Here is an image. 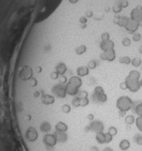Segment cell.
Masks as SVG:
<instances>
[{
    "instance_id": "277c9868",
    "label": "cell",
    "mask_w": 142,
    "mask_h": 151,
    "mask_svg": "<svg viewBox=\"0 0 142 151\" xmlns=\"http://www.w3.org/2000/svg\"><path fill=\"white\" fill-rule=\"evenodd\" d=\"M52 93L58 98H65L67 96V90H66V84H57L52 87Z\"/></svg>"
},
{
    "instance_id": "8fae6325",
    "label": "cell",
    "mask_w": 142,
    "mask_h": 151,
    "mask_svg": "<svg viewBox=\"0 0 142 151\" xmlns=\"http://www.w3.org/2000/svg\"><path fill=\"white\" fill-rule=\"evenodd\" d=\"M25 138L28 141H30V142H33V141L37 140V139H38L37 130L33 127H29L26 130Z\"/></svg>"
},
{
    "instance_id": "9a60e30c",
    "label": "cell",
    "mask_w": 142,
    "mask_h": 151,
    "mask_svg": "<svg viewBox=\"0 0 142 151\" xmlns=\"http://www.w3.org/2000/svg\"><path fill=\"white\" fill-rule=\"evenodd\" d=\"M68 82L70 83V84H72L73 86L77 87L78 88L81 87H82V84H83L81 78L78 77V76H73V77H71V78L69 79Z\"/></svg>"
},
{
    "instance_id": "f546056e",
    "label": "cell",
    "mask_w": 142,
    "mask_h": 151,
    "mask_svg": "<svg viewBox=\"0 0 142 151\" xmlns=\"http://www.w3.org/2000/svg\"><path fill=\"white\" fill-rule=\"evenodd\" d=\"M135 123H136L137 129L142 132V116H138V118L135 121Z\"/></svg>"
},
{
    "instance_id": "e0dca14e",
    "label": "cell",
    "mask_w": 142,
    "mask_h": 151,
    "mask_svg": "<svg viewBox=\"0 0 142 151\" xmlns=\"http://www.w3.org/2000/svg\"><path fill=\"white\" fill-rule=\"evenodd\" d=\"M55 130L57 132H67L69 130V126L63 121H59L55 126Z\"/></svg>"
},
{
    "instance_id": "ffe728a7",
    "label": "cell",
    "mask_w": 142,
    "mask_h": 151,
    "mask_svg": "<svg viewBox=\"0 0 142 151\" xmlns=\"http://www.w3.org/2000/svg\"><path fill=\"white\" fill-rule=\"evenodd\" d=\"M55 135L57 137V140L61 143H65L68 140V135L66 132H56Z\"/></svg>"
},
{
    "instance_id": "f35d334b",
    "label": "cell",
    "mask_w": 142,
    "mask_h": 151,
    "mask_svg": "<svg viewBox=\"0 0 142 151\" xmlns=\"http://www.w3.org/2000/svg\"><path fill=\"white\" fill-rule=\"evenodd\" d=\"M121 43L124 47H129L131 44V41H130V39H129V38H124V39L122 40Z\"/></svg>"
},
{
    "instance_id": "cb8c5ba5",
    "label": "cell",
    "mask_w": 142,
    "mask_h": 151,
    "mask_svg": "<svg viewBox=\"0 0 142 151\" xmlns=\"http://www.w3.org/2000/svg\"><path fill=\"white\" fill-rule=\"evenodd\" d=\"M51 124L49 123L48 121H44L43 123L41 125V130L42 132H45V133H47V132H49L51 130Z\"/></svg>"
},
{
    "instance_id": "7c38bea8",
    "label": "cell",
    "mask_w": 142,
    "mask_h": 151,
    "mask_svg": "<svg viewBox=\"0 0 142 151\" xmlns=\"http://www.w3.org/2000/svg\"><path fill=\"white\" fill-rule=\"evenodd\" d=\"M21 78L23 80L27 81V80H30L33 78V69L28 67V66H24V67L22 69L21 71Z\"/></svg>"
},
{
    "instance_id": "f5cc1de1",
    "label": "cell",
    "mask_w": 142,
    "mask_h": 151,
    "mask_svg": "<svg viewBox=\"0 0 142 151\" xmlns=\"http://www.w3.org/2000/svg\"><path fill=\"white\" fill-rule=\"evenodd\" d=\"M141 69H142V68H141Z\"/></svg>"
},
{
    "instance_id": "7dc6e473",
    "label": "cell",
    "mask_w": 142,
    "mask_h": 151,
    "mask_svg": "<svg viewBox=\"0 0 142 151\" xmlns=\"http://www.w3.org/2000/svg\"><path fill=\"white\" fill-rule=\"evenodd\" d=\"M87 119L90 120V121H92V120L94 119V115H93V114H89V115L87 116Z\"/></svg>"
},
{
    "instance_id": "d6a6232c",
    "label": "cell",
    "mask_w": 142,
    "mask_h": 151,
    "mask_svg": "<svg viewBox=\"0 0 142 151\" xmlns=\"http://www.w3.org/2000/svg\"><path fill=\"white\" fill-rule=\"evenodd\" d=\"M108 132H109V133H110L112 137H114V136H116L117 133H118V130H117L115 127L111 126V127L108 129Z\"/></svg>"
},
{
    "instance_id": "ba28073f",
    "label": "cell",
    "mask_w": 142,
    "mask_h": 151,
    "mask_svg": "<svg viewBox=\"0 0 142 151\" xmlns=\"http://www.w3.org/2000/svg\"><path fill=\"white\" fill-rule=\"evenodd\" d=\"M57 142H58V140H57L55 134H45L43 137V143L47 147L52 148L57 144Z\"/></svg>"
},
{
    "instance_id": "7402d4cb",
    "label": "cell",
    "mask_w": 142,
    "mask_h": 151,
    "mask_svg": "<svg viewBox=\"0 0 142 151\" xmlns=\"http://www.w3.org/2000/svg\"><path fill=\"white\" fill-rule=\"evenodd\" d=\"M96 139L99 144H105V133H103V132H98V133H96Z\"/></svg>"
},
{
    "instance_id": "8d00e7d4",
    "label": "cell",
    "mask_w": 142,
    "mask_h": 151,
    "mask_svg": "<svg viewBox=\"0 0 142 151\" xmlns=\"http://www.w3.org/2000/svg\"><path fill=\"white\" fill-rule=\"evenodd\" d=\"M140 39H141V35L139 33H134L132 34V40L134 42H139V41H140Z\"/></svg>"
},
{
    "instance_id": "c3c4849f",
    "label": "cell",
    "mask_w": 142,
    "mask_h": 151,
    "mask_svg": "<svg viewBox=\"0 0 142 151\" xmlns=\"http://www.w3.org/2000/svg\"><path fill=\"white\" fill-rule=\"evenodd\" d=\"M103 151H113L111 148H105V149H103Z\"/></svg>"
},
{
    "instance_id": "5b68a950",
    "label": "cell",
    "mask_w": 142,
    "mask_h": 151,
    "mask_svg": "<svg viewBox=\"0 0 142 151\" xmlns=\"http://www.w3.org/2000/svg\"><path fill=\"white\" fill-rule=\"evenodd\" d=\"M125 82L127 84V87L128 89L131 92V93H136L140 89V84H139V80H136L133 78H130V77H126L125 78Z\"/></svg>"
},
{
    "instance_id": "83f0119b",
    "label": "cell",
    "mask_w": 142,
    "mask_h": 151,
    "mask_svg": "<svg viewBox=\"0 0 142 151\" xmlns=\"http://www.w3.org/2000/svg\"><path fill=\"white\" fill-rule=\"evenodd\" d=\"M71 103H72V105H73V106L75 108H78V107H80L81 106L80 105V98L78 96H76L75 97H73Z\"/></svg>"
},
{
    "instance_id": "d590c367",
    "label": "cell",
    "mask_w": 142,
    "mask_h": 151,
    "mask_svg": "<svg viewBox=\"0 0 142 151\" xmlns=\"http://www.w3.org/2000/svg\"><path fill=\"white\" fill-rule=\"evenodd\" d=\"M61 111L64 112V113H69L70 111H71V107L69 105H63L61 106Z\"/></svg>"
},
{
    "instance_id": "44dd1931",
    "label": "cell",
    "mask_w": 142,
    "mask_h": 151,
    "mask_svg": "<svg viewBox=\"0 0 142 151\" xmlns=\"http://www.w3.org/2000/svg\"><path fill=\"white\" fill-rule=\"evenodd\" d=\"M119 148L122 151H126L128 150L130 148V141L128 139H122L121 140V142L119 144Z\"/></svg>"
},
{
    "instance_id": "4316f807",
    "label": "cell",
    "mask_w": 142,
    "mask_h": 151,
    "mask_svg": "<svg viewBox=\"0 0 142 151\" xmlns=\"http://www.w3.org/2000/svg\"><path fill=\"white\" fill-rule=\"evenodd\" d=\"M136 119L134 118L133 115H128L125 117V123L128 125H132L135 122Z\"/></svg>"
},
{
    "instance_id": "4dcf8cb0",
    "label": "cell",
    "mask_w": 142,
    "mask_h": 151,
    "mask_svg": "<svg viewBox=\"0 0 142 151\" xmlns=\"http://www.w3.org/2000/svg\"><path fill=\"white\" fill-rule=\"evenodd\" d=\"M88 105H89V99H88V97L80 98V105H81V107H86Z\"/></svg>"
},
{
    "instance_id": "74e56055",
    "label": "cell",
    "mask_w": 142,
    "mask_h": 151,
    "mask_svg": "<svg viewBox=\"0 0 142 151\" xmlns=\"http://www.w3.org/2000/svg\"><path fill=\"white\" fill-rule=\"evenodd\" d=\"M96 60H91V61H89V63H88V66H87V67H88V69H96Z\"/></svg>"
},
{
    "instance_id": "7a4b0ae2",
    "label": "cell",
    "mask_w": 142,
    "mask_h": 151,
    "mask_svg": "<svg viewBox=\"0 0 142 151\" xmlns=\"http://www.w3.org/2000/svg\"><path fill=\"white\" fill-rule=\"evenodd\" d=\"M132 100L127 96H122L119 97L116 101V107L118 108L119 111L121 112H128L132 108Z\"/></svg>"
},
{
    "instance_id": "681fc988",
    "label": "cell",
    "mask_w": 142,
    "mask_h": 151,
    "mask_svg": "<svg viewBox=\"0 0 142 151\" xmlns=\"http://www.w3.org/2000/svg\"><path fill=\"white\" fill-rule=\"evenodd\" d=\"M78 1V0H69V2L72 3V4H76Z\"/></svg>"
},
{
    "instance_id": "52a82bcc",
    "label": "cell",
    "mask_w": 142,
    "mask_h": 151,
    "mask_svg": "<svg viewBox=\"0 0 142 151\" xmlns=\"http://www.w3.org/2000/svg\"><path fill=\"white\" fill-rule=\"evenodd\" d=\"M116 58V53L114 49H111L108 51H103L101 55H100V59L103 61H109L112 62L115 60Z\"/></svg>"
},
{
    "instance_id": "60d3db41",
    "label": "cell",
    "mask_w": 142,
    "mask_h": 151,
    "mask_svg": "<svg viewBox=\"0 0 142 151\" xmlns=\"http://www.w3.org/2000/svg\"><path fill=\"white\" fill-rule=\"evenodd\" d=\"M102 41H106V40H110V34L108 33H103L101 36Z\"/></svg>"
},
{
    "instance_id": "7bdbcfd3",
    "label": "cell",
    "mask_w": 142,
    "mask_h": 151,
    "mask_svg": "<svg viewBox=\"0 0 142 151\" xmlns=\"http://www.w3.org/2000/svg\"><path fill=\"white\" fill-rule=\"evenodd\" d=\"M59 77H60V75H59L58 73H57V72H52V73L51 74V79H53V80L58 79Z\"/></svg>"
},
{
    "instance_id": "ab89813d",
    "label": "cell",
    "mask_w": 142,
    "mask_h": 151,
    "mask_svg": "<svg viewBox=\"0 0 142 151\" xmlns=\"http://www.w3.org/2000/svg\"><path fill=\"white\" fill-rule=\"evenodd\" d=\"M112 136L109 133V132H107V133H105V143H110L112 141Z\"/></svg>"
},
{
    "instance_id": "2e32d148",
    "label": "cell",
    "mask_w": 142,
    "mask_h": 151,
    "mask_svg": "<svg viewBox=\"0 0 142 151\" xmlns=\"http://www.w3.org/2000/svg\"><path fill=\"white\" fill-rule=\"evenodd\" d=\"M77 74L78 77L80 78H84L87 77V76L89 74V69L88 67H86V66H80L77 69Z\"/></svg>"
},
{
    "instance_id": "d6986e66",
    "label": "cell",
    "mask_w": 142,
    "mask_h": 151,
    "mask_svg": "<svg viewBox=\"0 0 142 151\" xmlns=\"http://www.w3.org/2000/svg\"><path fill=\"white\" fill-rule=\"evenodd\" d=\"M68 69H67V66H66V64L64 63H60L58 64V66L56 67V72L58 73L60 76H63L65 75V73L67 72Z\"/></svg>"
},
{
    "instance_id": "816d5d0a",
    "label": "cell",
    "mask_w": 142,
    "mask_h": 151,
    "mask_svg": "<svg viewBox=\"0 0 142 151\" xmlns=\"http://www.w3.org/2000/svg\"><path fill=\"white\" fill-rule=\"evenodd\" d=\"M139 84H140V87H142V78H141V79L139 80Z\"/></svg>"
},
{
    "instance_id": "ee69618b",
    "label": "cell",
    "mask_w": 142,
    "mask_h": 151,
    "mask_svg": "<svg viewBox=\"0 0 142 151\" xmlns=\"http://www.w3.org/2000/svg\"><path fill=\"white\" fill-rule=\"evenodd\" d=\"M120 88H121V90H126V89H128L127 84H126L125 81H124V82H121V83L120 84Z\"/></svg>"
},
{
    "instance_id": "6da1fadb",
    "label": "cell",
    "mask_w": 142,
    "mask_h": 151,
    "mask_svg": "<svg viewBox=\"0 0 142 151\" xmlns=\"http://www.w3.org/2000/svg\"><path fill=\"white\" fill-rule=\"evenodd\" d=\"M61 2V0H44L39 14L36 16V22H41L48 17Z\"/></svg>"
},
{
    "instance_id": "b9f144b4",
    "label": "cell",
    "mask_w": 142,
    "mask_h": 151,
    "mask_svg": "<svg viewBox=\"0 0 142 151\" xmlns=\"http://www.w3.org/2000/svg\"><path fill=\"white\" fill-rule=\"evenodd\" d=\"M59 78H60V83H61V84H66V83H68V78H66L64 75H63V76H60Z\"/></svg>"
},
{
    "instance_id": "bcb514c9",
    "label": "cell",
    "mask_w": 142,
    "mask_h": 151,
    "mask_svg": "<svg viewBox=\"0 0 142 151\" xmlns=\"http://www.w3.org/2000/svg\"><path fill=\"white\" fill-rule=\"evenodd\" d=\"M119 112H120V116H121H121H124L125 113H126V112H121V111H120Z\"/></svg>"
},
{
    "instance_id": "f1b7e54d",
    "label": "cell",
    "mask_w": 142,
    "mask_h": 151,
    "mask_svg": "<svg viewBox=\"0 0 142 151\" xmlns=\"http://www.w3.org/2000/svg\"><path fill=\"white\" fill-rule=\"evenodd\" d=\"M86 51H87V47L85 45H81V46L78 47V48L76 49V53H77L78 55H82Z\"/></svg>"
},
{
    "instance_id": "9c48e42d",
    "label": "cell",
    "mask_w": 142,
    "mask_h": 151,
    "mask_svg": "<svg viewBox=\"0 0 142 151\" xmlns=\"http://www.w3.org/2000/svg\"><path fill=\"white\" fill-rule=\"evenodd\" d=\"M139 24L137 23L136 21L134 20H132V19L130 17H129V20H128V23L127 24L125 25V29L131 34H133L134 33H136L139 29Z\"/></svg>"
},
{
    "instance_id": "f907efd6",
    "label": "cell",
    "mask_w": 142,
    "mask_h": 151,
    "mask_svg": "<svg viewBox=\"0 0 142 151\" xmlns=\"http://www.w3.org/2000/svg\"><path fill=\"white\" fill-rule=\"evenodd\" d=\"M139 53L140 54H142V45L139 47Z\"/></svg>"
},
{
    "instance_id": "5bb4252c",
    "label": "cell",
    "mask_w": 142,
    "mask_h": 151,
    "mask_svg": "<svg viewBox=\"0 0 142 151\" xmlns=\"http://www.w3.org/2000/svg\"><path fill=\"white\" fill-rule=\"evenodd\" d=\"M79 88H78L77 87L73 86L72 84L70 83H67L66 84V90H67V94H69V96H76L78 93V90Z\"/></svg>"
},
{
    "instance_id": "603a6c76",
    "label": "cell",
    "mask_w": 142,
    "mask_h": 151,
    "mask_svg": "<svg viewBox=\"0 0 142 151\" xmlns=\"http://www.w3.org/2000/svg\"><path fill=\"white\" fill-rule=\"evenodd\" d=\"M128 77H130V78L136 79V80H139V78H140V72L136 70V69H133V70L130 71Z\"/></svg>"
},
{
    "instance_id": "484cf974",
    "label": "cell",
    "mask_w": 142,
    "mask_h": 151,
    "mask_svg": "<svg viewBox=\"0 0 142 151\" xmlns=\"http://www.w3.org/2000/svg\"><path fill=\"white\" fill-rule=\"evenodd\" d=\"M141 59L138 58V57H136V58H134L133 60H131V65L133 66L134 68H139V66H141Z\"/></svg>"
},
{
    "instance_id": "836d02e7",
    "label": "cell",
    "mask_w": 142,
    "mask_h": 151,
    "mask_svg": "<svg viewBox=\"0 0 142 151\" xmlns=\"http://www.w3.org/2000/svg\"><path fill=\"white\" fill-rule=\"evenodd\" d=\"M134 140H135V142H136L138 145L142 146V135H140V134H137V135H135V137H134Z\"/></svg>"
},
{
    "instance_id": "4fadbf2b",
    "label": "cell",
    "mask_w": 142,
    "mask_h": 151,
    "mask_svg": "<svg viewBox=\"0 0 142 151\" xmlns=\"http://www.w3.org/2000/svg\"><path fill=\"white\" fill-rule=\"evenodd\" d=\"M100 48L103 51L111 50V49H114V42H113L112 40L102 41V42L100 43Z\"/></svg>"
},
{
    "instance_id": "8992f818",
    "label": "cell",
    "mask_w": 142,
    "mask_h": 151,
    "mask_svg": "<svg viewBox=\"0 0 142 151\" xmlns=\"http://www.w3.org/2000/svg\"><path fill=\"white\" fill-rule=\"evenodd\" d=\"M130 18L139 24L142 22V6L141 5H138L135 8L132 9V11L130 12Z\"/></svg>"
},
{
    "instance_id": "f6af8a7d",
    "label": "cell",
    "mask_w": 142,
    "mask_h": 151,
    "mask_svg": "<svg viewBox=\"0 0 142 151\" xmlns=\"http://www.w3.org/2000/svg\"><path fill=\"white\" fill-rule=\"evenodd\" d=\"M87 20V19L86 17H84V16L80 18V22H81V23H86Z\"/></svg>"
},
{
    "instance_id": "d4e9b609",
    "label": "cell",
    "mask_w": 142,
    "mask_h": 151,
    "mask_svg": "<svg viewBox=\"0 0 142 151\" xmlns=\"http://www.w3.org/2000/svg\"><path fill=\"white\" fill-rule=\"evenodd\" d=\"M119 62L121 64H125V65H130L131 64V59L129 56H122L119 59Z\"/></svg>"
},
{
    "instance_id": "ac0fdd59",
    "label": "cell",
    "mask_w": 142,
    "mask_h": 151,
    "mask_svg": "<svg viewBox=\"0 0 142 151\" xmlns=\"http://www.w3.org/2000/svg\"><path fill=\"white\" fill-rule=\"evenodd\" d=\"M42 101L44 105H52V103L55 102V98L53 96H51V94H43Z\"/></svg>"
},
{
    "instance_id": "1f68e13d",
    "label": "cell",
    "mask_w": 142,
    "mask_h": 151,
    "mask_svg": "<svg viewBox=\"0 0 142 151\" xmlns=\"http://www.w3.org/2000/svg\"><path fill=\"white\" fill-rule=\"evenodd\" d=\"M135 113L138 116H142V103H139L135 108Z\"/></svg>"
},
{
    "instance_id": "30bf717a",
    "label": "cell",
    "mask_w": 142,
    "mask_h": 151,
    "mask_svg": "<svg viewBox=\"0 0 142 151\" xmlns=\"http://www.w3.org/2000/svg\"><path fill=\"white\" fill-rule=\"evenodd\" d=\"M89 128L92 131L94 132H103V130H105V124L103 123L101 121H98V120H96V121H93L90 125H89Z\"/></svg>"
},
{
    "instance_id": "3957f363",
    "label": "cell",
    "mask_w": 142,
    "mask_h": 151,
    "mask_svg": "<svg viewBox=\"0 0 142 151\" xmlns=\"http://www.w3.org/2000/svg\"><path fill=\"white\" fill-rule=\"evenodd\" d=\"M92 96H93V99L94 102L102 103H105L108 99L107 94L105 92V89H103V87L101 86H97V87H94Z\"/></svg>"
},
{
    "instance_id": "e575fe53",
    "label": "cell",
    "mask_w": 142,
    "mask_h": 151,
    "mask_svg": "<svg viewBox=\"0 0 142 151\" xmlns=\"http://www.w3.org/2000/svg\"><path fill=\"white\" fill-rule=\"evenodd\" d=\"M77 96H78L79 98H84V97H88V93L85 90H82V91H78Z\"/></svg>"
}]
</instances>
